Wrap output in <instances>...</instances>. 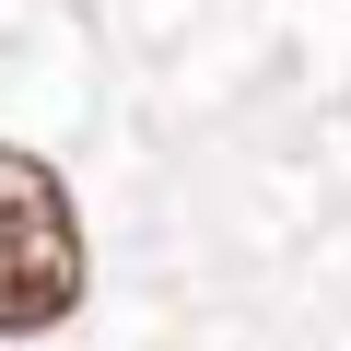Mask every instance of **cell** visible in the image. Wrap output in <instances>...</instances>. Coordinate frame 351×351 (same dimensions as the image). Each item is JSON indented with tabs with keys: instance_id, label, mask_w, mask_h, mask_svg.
Segmentation results:
<instances>
[{
	"instance_id": "1",
	"label": "cell",
	"mask_w": 351,
	"mask_h": 351,
	"mask_svg": "<svg viewBox=\"0 0 351 351\" xmlns=\"http://www.w3.org/2000/svg\"><path fill=\"white\" fill-rule=\"evenodd\" d=\"M82 304V223L59 164H36L24 141H0V339H36Z\"/></svg>"
}]
</instances>
